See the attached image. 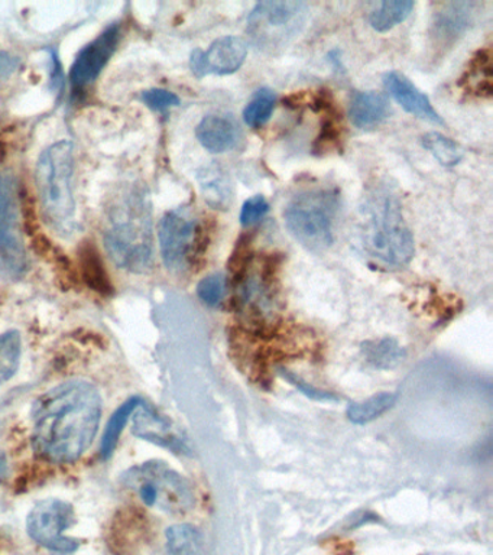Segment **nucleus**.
<instances>
[{
	"label": "nucleus",
	"instance_id": "obj_10",
	"mask_svg": "<svg viewBox=\"0 0 493 555\" xmlns=\"http://www.w3.org/2000/svg\"><path fill=\"white\" fill-rule=\"evenodd\" d=\"M0 259L12 275L28 269L23 224H21L18 186L11 172H0Z\"/></svg>",
	"mask_w": 493,
	"mask_h": 555
},
{
	"label": "nucleus",
	"instance_id": "obj_13",
	"mask_svg": "<svg viewBox=\"0 0 493 555\" xmlns=\"http://www.w3.org/2000/svg\"><path fill=\"white\" fill-rule=\"evenodd\" d=\"M132 433L141 440L154 442L174 453H185L187 446L179 431L166 416L158 414L153 406L145 401L133 412Z\"/></svg>",
	"mask_w": 493,
	"mask_h": 555
},
{
	"label": "nucleus",
	"instance_id": "obj_16",
	"mask_svg": "<svg viewBox=\"0 0 493 555\" xmlns=\"http://www.w3.org/2000/svg\"><path fill=\"white\" fill-rule=\"evenodd\" d=\"M476 7L478 3H445L443 9L436 13L434 22H432V35H434L436 41L443 46L456 41L473 22Z\"/></svg>",
	"mask_w": 493,
	"mask_h": 555
},
{
	"label": "nucleus",
	"instance_id": "obj_19",
	"mask_svg": "<svg viewBox=\"0 0 493 555\" xmlns=\"http://www.w3.org/2000/svg\"><path fill=\"white\" fill-rule=\"evenodd\" d=\"M166 540L167 555H206L202 533L193 525H172L167 529Z\"/></svg>",
	"mask_w": 493,
	"mask_h": 555
},
{
	"label": "nucleus",
	"instance_id": "obj_15",
	"mask_svg": "<svg viewBox=\"0 0 493 555\" xmlns=\"http://www.w3.org/2000/svg\"><path fill=\"white\" fill-rule=\"evenodd\" d=\"M198 142L213 154H223L237 146L241 129L237 121L229 115H209L196 129Z\"/></svg>",
	"mask_w": 493,
	"mask_h": 555
},
{
	"label": "nucleus",
	"instance_id": "obj_3",
	"mask_svg": "<svg viewBox=\"0 0 493 555\" xmlns=\"http://www.w3.org/2000/svg\"><path fill=\"white\" fill-rule=\"evenodd\" d=\"M359 238L372 259L388 268H402L414 256V237L400 198L392 186L378 182L366 191L359 206Z\"/></svg>",
	"mask_w": 493,
	"mask_h": 555
},
{
	"label": "nucleus",
	"instance_id": "obj_1",
	"mask_svg": "<svg viewBox=\"0 0 493 555\" xmlns=\"http://www.w3.org/2000/svg\"><path fill=\"white\" fill-rule=\"evenodd\" d=\"M33 447L51 463H73L92 446L102 418V397L88 380H68L34 402Z\"/></svg>",
	"mask_w": 493,
	"mask_h": 555
},
{
	"label": "nucleus",
	"instance_id": "obj_20",
	"mask_svg": "<svg viewBox=\"0 0 493 555\" xmlns=\"http://www.w3.org/2000/svg\"><path fill=\"white\" fill-rule=\"evenodd\" d=\"M144 402L140 397L129 398L127 402L114 412L109 423L106 425L105 434H103L101 455L103 460H109L114 455L116 447H118L119 438L122 436L124 428L127 427L129 418L137 411V408Z\"/></svg>",
	"mask_w": 493,
	"mask_h": 555
},
{
	"label": "nucleus",
	"instance_id": "obj_4",
	"mask_svg": "<svg viewBox=\"0 0 493 555\" xmlns=\"http://www.w3.org/2000/svg\"><path fill=\"white\" fill-rule=\"evenodd\" d=\"M75 171V143L60 141L47 147L38 158L36 181L42 212L51 228L62 236L77 229L76 199L72 178Z\"/></svg>",
	"mask_w": 493,
	"mask_h": 555
},
{
	"label": "nucleus",
	"instance_id": "obj_12",
	"mask_svg": "<svg viewBox=\"0 0 493 555\" xmlns=\"http://www.w3.org/2000/svg\"><path fill=\"white\" fill-rule=\"evenodd\" d=\"M119 37L120 26L111 25L79 52L70 72V81L75 90H83L101 76L118 47Z\"/></svg>",
	"mask_w": 493,
	"mask_h": 555
},
{
	"label": "nucleus",
	"instance_id": "obj_6",
	"mask_svg": "<svg viewBox=\"0 0 493 555\" xmlns=\"http://www.w3.org/2000/svg\"><path fill=\"white\" fill-rule=\"evenodd\" d=\"M120 481L135 490L141 501L168 514H184L194 506L190 481L159 460H151L125 472Z\"/></svg>",
	"mask_w": 493,
	"mask_h": 555
},
{
	"label": "nucleus",
	"instance_id": "obj_17",
	"mask_svg": "<svg viewBox=\"0 0 493 555\" xmlns=\"http://www.w3.org/2000/svg\"><path fill=\"white\" fill-rule=\"evenodd\" d=\"M391 113L387 95L378 91H358L349 104L350 121L358 129L369 130L378 128L388 119Z\"/></svg>",
	"mask_w": 493,
	"mask_h": 555
},
{
	"label": "nucleus",
	"instance_id": "obj_2",
	"mask_svg": "<svg viewBox=\"0 0 493 555\" xmlns=\"http://www.w3.org/2000/svg\"><path fill=\"white\" fill-rule=\"evenodd\" d=\"M103 241L116 267L133 273L150 271L154 262L153 206L144 186L129 185L114 198L106 211Z\"/></svg>",
	"mask_w": 493,
	"mask_h": 555
},
{
	"label": "nucleus",
	"instance_id": "obj_25",
	"mask_svg": "<svg viewBox=\"0 0 493 555\" xmlns=\"http://www.w3.org/2000/svg\"><path fill=\"white\" fill-rule=\"evenodd\" d=\"M276 103V95L274 91L263 87L252 95L248 106L244 111L245 124L250 128L259 129L268 124L271 119L272 112H274Z\"/></svg>",
	"mask_w": 493,
	"mask_h": 555
},
{
	"label": "nucleus",
	"instance_id": "obj_22",
	"mask_svg": "<svg viewBox=\"0 0 493 555\" xmlns=\"http://www.w3.org/2000/svg\"><path fill=\"white\" fill-rule=\"evenodd\" d=\"M398 401V393L395 392H380L374 395L366 401L352 403L348 408V418L356 425H365L372 423L385 412L391 410Z\"/></svg>",
	"mask_w": 493,
	"mask_h": 555
},
{
	"label": "nucleus",
	"instance_id": "obj_30",
	"mask_svg": "<svg viewBox=\"0 0 493 555\" xmlns=\"http://www.w3.org/2000/svg\"><path fill=\"white\" fill-rule=\"evenodd\" d=\"M281 373H283V376L287 377V379L289 382H291V384L294 386H296V388L300 389L301 392L306 395V397L314 399V401H320V402H337V401H339V398L335 397V395L328 393V392H323V390L315 389L314 386L307 384V382L301 380L300 377L293 375V373L284 372V371H281Z\"/></svg>",
	"mask_w": 493,
	"mask_h": 555
},
{
	"label": "nucleus",
	"instance_id": "obj_21",
	"mask_svg": "<svg viewBox=\"0 0 493 555\" xmlns=\"http://www.w3.org/2000/svg\"><path fill=\"white\" fill-rule=\"evenodd\" d=\"M362 354L371 366L388 371L397 367L404 360L405 350L398 345L395 338L385 337L363 343Z\"/></svg>",
	"mask_w": 493,
	"mask_h": 555
},
{
	"label": "nucleus",
	"instance_id": "obj_27",
	"mask_svg": "<svg viewBox=\"0 0 493 555\" xmlns=\"http://www.w3.org/2000/svg\"><path fill=\"white\" fill-rule=\"evenodd\" d=\"M228 284L223 273H213L198 282L197 295L207 306H219L226 297Z\"/></svg>",
	"mask_w": 493,
	"mask_h": 555
},
{
	"label": "nucleus",
	"instance_id": "obj_23",
	"mask_svg": "<svg viewBox=\"0 0 493 555\" xmlns=\"http://www.w3.org/2000/svg\"><path fill=\"white\" fill-rule=\"evenodd\" d=\"M414 4L411 0H387V2L380 3L379 8L371 13L372 28L378 33H387V30L395 28L410 16Z\"/></svg>",
	"mask_w": 493,
	"mask_h": 555
},
{
	"label": "nucleus",
	"instance_id": "obj_18",
	"mask_svg": "<svg viewBox=\"0 0 493 555\" xmlns=\"http://www.w3.org/2000/svg\"><path fill=\"white\" fill-rule=\"evenodd\" d=\"M198 184L206 203L218 210H228L233 198L232 182L219 165L210 164L197 172Z\"/></svg>",
	"mask_w": 493,
	"mask_h": 555
},
{
	"label": "nucleus",
	"instance_id": "obj_28",
	"mask_svg": "<svg viewBox=\"0 0 493 555\" xmlns=\"http://www.w3.org/2000/svg\"><path fill=\"white\" fill-rule=\"evenodd\" d=\"M270 211V203L263 195H254L249 199H246L241 210V223L245 228L259 223Z\"/></svg>",
	"mask_w": 493,
	"mask_h": 555
},
{
	"label": "nucleus",
	"instance_id": "obj_5",
	"mask_svg": "<svg viewBox=\"0 0 493 555\" xmlns=\"http://www.w3.org/2000/svg\"><path fill=\"white\" fill-rule=\"evenodd\" d=\"M340 197L336 191H301L289 199L284 210L288 232L313 254H322L335 242V225Z\"/></svg>",
	"mask_w": 493,
	"mask_h": 555
},
{
	"label": "nucleus",
	"instance_id": "obj_11",
	"mask_svg": "<svg viewBox=\"0 0 493 555\" xmlns=\"http://www.w3.org/2000/svg\"><path fill=\"white\" fill-rule=\"evenodd\" d=\"M248 55V43L239 37L216 39L209 50H194L190 55V68L194 76L202 78L209 74L228 76L244 65Z\"/></svg>",
	"mask_w": 493,
	"mask_h": 555
},
{
	"label": "nucleus",
	"instance_id": "obj_24",
	"mask_svg": "<svg viewBox=\"0 0 493 555\" xmlns=\"http://www.w3.org/2000/svg\"><path fill=\"white\" fill-rule=\"evenodd\" d=\"M21 353H23V340L20 332L11 330L0 334V385L7 384L18 371Z\"/></svg>",
	"mask_w": 493,
	"mask_h": 555
},
{
	"label": "nucleus",
	"instance_id": "obj_7",
	"mask_svg": "<svg viewBox=\"0 0 493 555\" xmlns=\"http://www.w3.org/2000/svg\"><path fill=\"white\" fill-rule=\"evenodd\" d=\"M309 17V4L289 0L259 2L248 17V33L254 46L275 54L298 37Z\"/></svg>",
	"mask_w": 493,
	"mask_h": 555
},
{
	"label": "nucleus",
	"instance_id": "obj_32",
	"mask_svg": "<svg viewBox=\"0 0 493 555\" xmlns=\"http://www.w3.org/2000/svg\"><path fill=\"white\" fill-rule=\"evenodd\" d=\"M7 468H8V463H7L5 454L0 453V481H2L3 477H5V475H7Z\"/></svg>",
	"mask_w": 493,
	"mask_h": 555
},
{
	"label": "nucleus",
	"instance_id": "obj_29",
	"mask_svg": "<svg viewBox=\"0 0 493 555\" xmlns=\"http://www.w3.org/2000/svg\"><path fill=\"white\" fill-rule=\"evenodd\" d=\"M142 102L150 108L157 112L168 111V108L180 106L179 95L164 89H151L141 94Z\"/></svg>",
	"mask_w": 493,
	"mask_h": 555
},
{
	"label": "nucleus",
	"instance_id": "obj_26",
	"mask_svg": "<svg viewBox=\"0 0 493 555\" xmlns=\"http://www.w3.org/2000/svg\"><path fill=\"white\" fill-rule=\"evenodd\" d=\"M423 146L445 167H453V165L460 163L463 159L462 147L452 139L445 138L441 133L430 132L424 134Z\"/></svg>",
	"mask_w": 493,
	"mask_h": 555
},
{
	"label": "nucleus",
	"instance_id": "obj_14",
	"mask_svg": "<svg viewBox=\"0 0 493 555\" xmlns=\"http://www.w3.org/2000/svg\"><path fill=\"white\" fill-rule=\"evenodd\" d=\"M385 89L395 99L405 112L411 113L418 119L430 121L432 125H444L439 113L432 107L430 99L424 94L417 86L405 77L404 74L398 72H389L384 76Z\"/></svg>",
	"mask_w": 493,
	"mask_h": 555
},
{
	"label": "nucleus",
	"instance_id": "obj_31",
	"mask_svg": "<svg viewBox=\"0 0 493 555\" xmlns=\"http://www.w3.org/2000/svg\"><path fill=\"white\" fill-rule=\"evenodd\" d=\"M21 61L18 56L0 48V80H7L20 68Z\"/></svg>",
	"mask_w": 493,
	"mask_h": 555
},
{
	"label": "nucleus",
	"instance_id": "obj_8",
	"mask_svg": "<svg viewBox=\"0 0 493 555\" xmlns=\"http://www.w3.org/2000/svg\"><path fill=\"white\" fill-rule=\"evenodd\" d=\"M158 238L164 264L168 271H187L200 250V221L190 208H174L166 212L159 221Z\"/></svg>",
	"mask_w": 493,
	"mask_h": 555
},
{
	"label": "nucleus",
	"instance_id": "obj_9",
	"mask_svg": "<svg viewBox=\"0 0 493 555\" xmlns=\"http://www.w3.org/2000/svg\"><path fill=\"white\" fill-rule=\"evenodd\" d=\"M76 524L75 507L62 499H44L29 512L27 531L37 544L53 553L68 555L80 548L81 541L64 535Z\"/></svg>",
	"mask_w": 493,
	"mask_h": 555
}]
</instances>
